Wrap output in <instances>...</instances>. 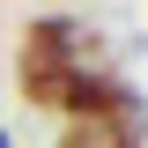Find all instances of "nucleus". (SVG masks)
Here are the masks:
<instances>
[{
  "label": "nucleus",
  "mask_w": 148,
  "mask_h": 148,
  "mask_svg": "<svg viewBox=\"0 0 148 148\" xmlns=\"http://www.w3.org/2000/svg\"><path fill=\"white\" fill-rule=\"evenodd\" d=\"M52 148H141V104H119V111H82L67 119Z\"/></svg>",
  "instance_id": "f03ea898"
},
{
  "label": "nucleus",
  "mask_w": 148,
  "mask_h": 148,
  "mask_svg": "<svg viewBox=\"0 0 148 148\" xmlns=\"http://www.w3.org/2000/svg\"><path fill=\"white\" fill-rule=\"evenodd\" d=\"M89 45H96V37L82 30L74 15H45V22H30V30H22V52H15V89H22V104L59 111V119L133 104L126 82H111V74L89 67Z\"/></svg>",
  "instance_id": "f257e3e1"
},
{
  "label": "nucleus",
  "mask_w": 148,
  "mask_h": 148,
  "mask_svg": "<svg viewBox=\"0 0 148 148\" xmlns=\"http://www.w3.org/2000/svg\"><path fill=\"white\" fill-rule=\"evenodd\" d=\"M0 148H15V141H8V133H0Z\"/></svg>",
  "instance_id": "7ed1b4c3"
}]
</instances>
